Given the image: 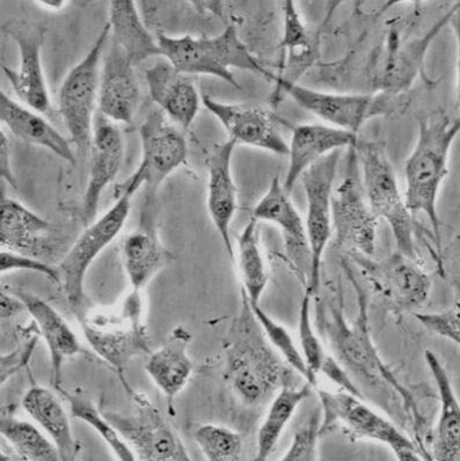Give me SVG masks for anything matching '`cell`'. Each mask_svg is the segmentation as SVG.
<instances>
[{
  "label": "cell",
  "mask_w": 460,
  "mask_h": 461,
  "mask_svg": "<svg viewBox=\"0 0 460 461\" xmlns=\"http://www.w3.org/2000/svg\"><path fill=\"white\" fill-rule=\"evenodd\" d=\"M357 294V317L350 323L345 317V306L340 293L329 302H318V322L335 358L349 372L353 379H357L366 390L379 394L401 396L406 414L413 420L415 432L423 428V418L413 395L401 385L389 366L383 362L377 348L371 339L366 297L361 286L354 280Z\"/></svg>",
  "instance_id": "obj_1"
},
{
  "label": "cell",
  "mask_w": 460,
  "mask_h": 461,
  "mask_svg": "<svg viewBox=\"0 0 460 461\" xmlns=\"http://www.w3.org/2000/svg\"><path fill=\"white\" fill-rule=\"evenodd\" d=\"M224 377L233 394L248 408H260L284 386L294 385L292 367L270 345L241 291L239 314L223 343Z\"/></svg>",
  "instance_id": "obj_2"
},
{
  "label": "cell",
  "mask_w": 460,
  "mask_h": 461,
  "mask_svg": "<svg viewBox=\"0 0 460 461\" xmlns=\"http://www.w3.org/2000/svg\"><path fill=\"white\" fill-rule=\"evenodd\" d=\"M459 131V119L446 115L419 120L417 143L406 159L403 171L407 209L414 218L419 213L426 214L433 230L439 260H442V236L437 197L449 174L450 151Z\"/></svg>",
  "instance_id": "obj_3"
},
{
  "label": "cell",
  "mask_w": 460,
  "mask_h": 461,
  "mask_svg": "<svg viewBox=\"0 0 460 461\" xmlns=\"http://www.w3.org/2000/svg\"><path fill=\"white\" fill-rule=\"evenodd\" d=\"M157 41L163 56L177 71L185 75L216 77L240 90L232 68L253 72L270 79L268 71L249 51L240 39L235 25L225 28L213 38H194L192 35L169 36L159 32Z\"/></svg>",
  "instance_id": "obj_4"
},
{
  "label": "cell",
  "mask_w": 460,
  "mask_h": 461,
  "mask_svg": "<svg viewBox=\"0 0 460 461\" xmlns=\"http://www.w3.org/2000/svg\"><path fill=\"white\" fill-rule=\"evenodd\" d=\"M83 335L93 353L118 374L123 386L128 364L150 355V341L144 321L142 291L131 290L118 306L80 315Z\"/></svg>",
  "instance_id": "obj_5"
},
{
  "label": "cell",
  "mask_w": 460,
  "mask_h": 461,
  "mask_svg": "<svg viewBox=\"0 0 460 461\" xmlns=\"http://www.w3.org/2000/svg\"><path fill=\"white\" fill-rule=\"evenodd\" d=\"M356 153L358 164H361L363 189L371 212L390 225L398 252L417 262L415 218L407 209L385 144L358 140Z\"/></svg>",
  "instance_id": "obj_6"
},
{
  "label": "cell",
  "mask_w": 460,
  "mask_h": 461,
  "mask_svg": "<svg viewBox=\"0 0 460 461\" xmlns=\"http://www.w3.org/2000/svg\"><path fill=\"white\" fill-rule=\"evenodd\" d=\"M276 93H284L298 106L332 127L358 135L368 121L379 116H391L405 107V96L377 92L373 95H347L313 90L300 83L290 82L277 75L270 77Z\"/></svg>",
  "instance_id": "obj_7"
},
{
  "label": "cell",
  "mask_w": 460,
  "mask_h": 461,
  "mask_svg": "<svg viewBox=\"0 0 460 461\" xmlns=\"http://www.w3.org/2000/svg\"><path fill=\"white\" fill-rule=\"evenodd\" d=\"M321 403L320 436L340 428L353 440L369 439L386 445L401 461L425 460L418 444L385 416L347 392L317 390Z\"/></svg>",
  "instance_id": "obj_8"
},
{
  "label": "cell",
  "mask_w": 460,
  "mask_h": 461,
  "mask_svg": "<svg viewBox=\"0 0 460 461\" xmlns=\"http://www.w3.org/2000/svg\"><path fill=\"white\" fill-rule=\"evenodd\" d=\"M111 35L104 25L90 50L68 71L59 88V107L68 136L80 155L91 149L93 114L98 104L101 66Z\"/></svg>",
  "instance_id": "obj_9"
},
{
  "label": "cell",
  "mask_w": 460,
  "mask_h": 461,
  "mask_svg": "<svg viewBox=\"0 0 460 461\" xmlns=\"http://www.w3.org/2000/svg\"><path fill=\"white\" fill-rule=\"evenodd\" d=\"M140 163L122 184L116 185L115 197L134 196L145 185L158 188L176 169L187 164L188 145L184 133L161 111L150 113L140 128Z\"/></svg>",
  "instance_id": "obj_10"
},
{
  "label": "cell",
  "mask_w": 460,
  "mask_h": 461,
  "mask_svg": "<svg viewBox=\"0 0 460 461\" xmlns=\"http://www.w3.org/2000/svg\"><path fill=\"white\" fill-rule=\"evenodd\" d=\"M134 402L131 412L104 411L122 438L134 451L137 460L189 461L191 456L180 436L158 408L131 385L126 387Z\"/></svg>",
  "instance_id": "obj_11"
},
{
  "label": "cell",
  "mask_w": 460,
  "mask_h": 461,
  "mask_svg": "<svg viewBox=\"0 0 460 461\" xmlns=\"http://www.w3.org/2000/svg\"><path fill=\"white\" fill-rule=\"evenodd\" d=\"M131 196L121 195L111 209L86 226L59 262V288L68 305L80 312L84 303L85 278L93 262L115 240L126 225L131 210Z\"/></svg>",
  "instance_id": "obj_12"
},
{
  "label": "cell",
  "mask_w": 460,
  "mask_h": 461,
  "mask_svg": "<svg viewBox=\"0 0 460 461\" xmlns=\"http://www.w3.org/2000/svg\"><path fill=\"white\" fill-rule=\"evenodd\" d=\"M345 177L333 193L332 216L335 242L370 258L376 249L379 220L371 212L363 189L356 147L349 148Z\"/></svg>",
  "instance_id": "obj_13"
},
{
  "label": "cell",
  "mask_w": 460,
  "mask_h": 461,
  "mask_svg": "<svg viewBox=\"0 0 460 461\" xmlns=\"http://www.w3.org/2000/svg\"><path fill=\"white\" fill-rule=\"evenodd\" d=\"M341 151L322 158L301 176L306 203L305 230L311 254V272L306 290L318 296L321 286L322 257L333 236L332 200Z\"/></svg>",
  "instance_id": "obj_14"
},
{
  "label": "cell",
  "mask_w": 460,
  "mask_h": 461,
  "mask_svg": "<svg viewBox=\"0 0 460 461\" xmlns=\"http://www.w3.org/2000/svg\"><path fill=\"white\" fill-rule=\"evenodd\" d=\"M3 32L14 40L19 50L17 70L3 64L4 75L25 106L40 114L50 113L51 99L42 64L46 30L23 20H11L4 23Z\"/></svg>",
  "instance_id": "obj_15"
},
{
  "label": "cell",
  "mask_w": 460,
  "mask_h": 461,
  "mask_svg": "<svg viewBox=\"0 0 460 461\" xmlns=\"http://www.w3.org/2000/svg\"><path fill=\"white\" fill-rule=\"evenodd\" d=\"M252 217L257 221L276 225L284 237L286 258L294 274L308 285L311 254L305 221L293 203L280 176L273 177L267 192L254 206Z\"/></svg>",
  "instance_id": "obj_16"
},
{
  "label": "cell",
  "mask_w": 460,
  "mask_h": 461,
  "mask_svg": "<svg viewBox=\"0 0 460 461\" xmlns=\"http://www.w3.org/2000/svg\"><path fill=\"white\" fill-rule=\"evenodd\" d=\"M362 258L360 264L368 273L374 289L398 313L410 312L425 305L430 294L431 278L417 262L401 253L382 262Z\"/></svg>",
  "instance_id": "obj_17"
},
{
  "label": "cell",
  "mask_w": 460,
  "mask_h": 461,
  "mask_svg": "<svg viewBox=\"0 0 460 461\" xmlns=\"http://www.w3.org/2000/svg\"><path fill=\"white\" fill-rule=\"evenodd\" d=\"M202 104L216 117L237 144L264 149L276 156H288L289 145L266 109L249 104H228L202 95Z\"/></svg>",
  "instance_id": "obj_18"
},
{
  "label": "cell",
  "mask_w": 460,
  "mask_h": 461,
  "mask_svg": "<svg viewBox=\"0 0 460 461\" xmlns=\"http://www.w3.org/2000/svg\"><path fill=\"white\" fill-rule=\"evenodd\" d=\"M124 158V139L118 125L100 116L93 128L91 167L82 201L84 225H90L98 214L104 190L118 176Z\"/></svg>",
  "instance_id": "obj_19"
},
{
  "label": "cell",
  "mask_w": 460,
  "mask_h": 461,
  "mask_svg": "<svg viewBox=\"0 0 460 461\" xmlns=\"http://www.w3.org/2000/svg\"><path fill=\"white\" fill-rule=\"evenodd\" d=\"M140 103V88L134 64L112 41L101 66L98 106L112 122L131 124Z\"/></svg>",
  "instance_id": "obj_20"
},
{
  "label": "cell",
  "mask_w": 460,
  "mask_h": 461,
  "mask_svg": "<svg viewBox=\"0 0 460 461\" xmlns=\"http://www.w3.org/2000/svg\"><path fill=\"white\" fill-rule=\"evenodd\" d=\"M237 143L229 140L216 145L208 159L207 208L226 253L235 261L231 226L238 210V188L232 174V158Z\"/></svg>",
  "instance_id": "obj_21"
},
{
  "label": "cell",
  "mask_w": 460,
  "mask_h": 461,
  "mask_svg": "<svg viewBox=\"0 0 460 461\" xmlns=\"http://www.w3.org/2000/svg\"><path fill=\"white\" fill-rule=\"evenodd\" d=\"M14 293L22 299L26 312L30 313L36 329L46 342L50 351L51 384L58 391L62 387L64 364L77 356L88 357L90 353L85 349L63 315L50 303L28 291L14 290Z\"/></svg>",
  "instance_id": "obj_22"
},
{
  "label": "cell",
  "mask_w": 460,
  "mask_h": 461,
  "mask_svg": "<svg viewBox=\"0 0 460 461\" xmlns=\"http://www.w3.org/2000/svg\"><path fill=\"white\" fill-rule=\"evenodd\" d=\"M145 80L151 99L167 119L177 128H191L202 104V96L193 80L167 59L147 68Z\"/></svg>",
  "instance_id": "obj_23"
},
{
  "label": "cell",
  "mask_w": 460,
  "mask_h": 461,
  "mask_svg": "<svg viewBox=\"0 0 460 461\" xmlns=\"http://www.w3.org/2000/svg\"><path fill=\"white\" fill-rule=\"evenodd\" d=\"M358 140V135L329 124L308 123L294 127L286 156L288 169L282 181L286 192L292 194L296 181L311 166L330 153L356 147Z\"/></svg>",
  "instance_id": "obj_24"
},
{
  "label": "cell",
  "mask_w": 460,
  "mask_h": 461,
  "mask_svg": "<svg viewBox=\"0 0 460 461\" xmlns=\"http://www.w3.org/2000/svg\"><path fill=\"white\" fill-rule=\"evenodd\" d=\"M193 341L191 330L176 326L164 345L149 355L145 372L167 398L168 412L175 415L176 396L185 390L194 372V363L188 354Z\"/></svg>",
  "instance_id": "obj_25"
},
{
  "label": "cell",
  "mask_w": 460,
  "mask_h": 461,
  "mask_svg": "<svg viewBox=\"0 0 460 461\" xmlns=\"http://www.w3.org/2000/svg\"><path fill=\"white\" fill-rule=\"evenodd\" d=\"M458 5L451 7L446 15H443L428 33L413 41L405 44H398L387 52L386 58L383 60V66L379 68L376 74V84L378 92L386 93L391 95H403L402 93L409 90L414 83L419 72L422 71L425 66L427 51L431 42L434 41L444 26L454 18Z\"/></svg>",
  "instance_id": "obj_26"
},
{
  "label": "cell",
  "mask_w": 460,
  "mask_h": 461,
  "mask_svg": "<svg viewBox=\"0 0 460 461\" xmlns=\"http://www.w3.org/2000/svg\"><path fill=\"white\" fill-rule=\"evenodd\" d=\"M0 120L3 127L17 139L46 149L67 163L76 165V153L66 137L40 113L11 99L5 92L0 93Z\"/></svg>",
  "instance_id": "obj_27"
},
{
  "label": "cell",
  "mask_w": 460,
  "mask_h": 461,
  "mask_svg": "<svg viewBox=\"0 0 460 461\" xmlns=\"http://www.w3.org/2000/svg\"><path fill=\"white\" fill-rule=\"evenodd\" d=\"M425 359L436 384L439 400V416L431 442V460L459 461L460 406L457 395L437 355L434 351L426 350Z\"/></svg>",
  "instance_id": "obj_28"
},
{
  "label": "cell",
  "mask_w": 460,
  "mask_h": 461,
  "mask_svg": "<svg viewBox=\"0 0 460 461\" xmlns=\"http://www.w3.org/2000/svg\"><path fill=\"white\" fill-rule=\"evenodd\" d=\"M50 224L22 202L2 195L0 248L38 258L47 249Z\"/></svg>",
  "instance_id": "obj_29"
},
{
  "label": "cell",
  "mask_w": 460,
  "mask_h": 461,
  "mask_svg": "<svg viewBox=\"0 0 460 461\" xmlns=\"http://www.w3.org/2000/svg\"><path fill=\"white\" fill-rule=\"evenodd\" d=\"M144 221L140 229L124 238L121 246V260L131 290L143 291L152 278L173 260V256L161 245L151 222Z\"/></svg>",
  "instance_id": "obj_30"
},
{
  "label": "cell",
  "mask_w": 460,
  "mask_h": 461,
  "mask_svg": "<svg viewBox=\"0 0 460 461\" xmlns=\"http://www.w3.org/2000/svg\"><path fill=\"white\" fill-rule=\"evenodd\" d=\"M23 410L58 447L62 461H74L80 452L70 419L59 396L50 388L35 385L23 396Z\"/></svg>",
  "instance_id": "obj_31"
},
{
  "label": "cell",
  "mask_w": 460,
  "mask_h": 461,
  "mask_svg": "<svg viewBox=\"0 0 460 461\" xmlns=\"http://www.w3.org/2000/svg\"><path fill=\"white\" fill-rule=\"evenodd\" d=\"M108 25L113 41L134 66L153 56H160L157 36L144 25L132 0H113L109 3Z\"/></svg>",
  "instance_id": "obj_32"
},
{
  "label": "cell",
  "mask_w": 460,
  "mask_h": 461,
  "mask_svg": "<svg viewBox=\"0 0 460 461\" xmlns=\"http://www.w3.org/2000/svg\"><path fill=\"white\" fill-rule=\"evenodd\" d=\"M281 47L284 50V60L277 76L297 83L298 78L316 60L319 34L312 33L305 25L296 3L293 2L284 3V35Z\"/></svg>",
  "instance_id": "obj_33"
},
{
  "label": "cell",
  "mask_w": 460,
  "mask_h": 461,
  "mask_svg": "<svg viewBox=\"0 0 460 461\" xmlns=\"http://www.w3.org/2000/svg\"><path fill=\"white\" fill-rule=\"evenodd\" d=\"M238 274L241 291L252 304H260L269 283V266L261 245L259 221L251 220L245 225L237 240Z\"/></svg>",
  "instance_id": "obj_34"
},
{
  "label": "cell",
  "mask_w": 460,
  "mask_h": 461,
  "mask_svg": "<svg viewBox=\"0 0 460 461\" xmlns=\"http://www.w3.org/2000/svg\"><path fill=\"white\" fill-rule=\"evenodd\" d=\"M312 388L309 383L302 387L284 386L270 400L267 414L257 432V450L254 460L265 461L269 458L297 408L309 398Z\"/></svg>",
  "instance_id": "obj_35"
},
{
  "label": "cell",
  "mask_w": 460,
  "mask_h": 461,
  "mask_svg": "<svg viewBox=\"0 0 460 461\" xmlns=\"http://www.w3.org/2000/svg\"><path fill=\"white\" fill-rule=\"evenodd\" d=\"M0 434L14 448L18 459L27 461H58L59 452L50 436L43 434L35 424L14 415L0 419Z\"/></svg>",
  "instance_id": "obj_36"
},
{
  "label": "cell",
  "mask_w": 460,
  "mask_h": 461,
  "mask_svg": "<svg viewBox=\"0 0 460 461\" xmlns=\"http://www.w3.org/2000/svg\"><path fill=\"white\" fill-rule=\"evenodd\" d=\"M58 391L67 400L72 416L90 426L108 445L116 459L122 461L137 460L134 451L131 450L126 440L113 426L111 420L106 418L104 412L101 411L91 399L80 393L79 391L68 392L63 390L62 387Z\"/></svg>",
  "instance_id": "obj_37"
},
{
  "label": "cell",
  "mask_w": 460,
  "mask_h": 461,
  "mask_svg": "<svg viewBox=\"0 0 460 461\" xmlns=\"http://www.w3.org/2000/svg\"><path fill=\"white\" fill-rule=\"evenodd\" d=\"M251 309L257 321H259L262 330L265 331L270 345L277 351V354L284 359L292 369L306 380L313 388H317V375L310 371L306 364L304 356H302L301 348H298L296 342L290 334V331L282 323L270 317L260 304H252Z\"/></svg>",
  "instance_id": "obj_38"
},
{
  "label": "cell",
  "mask_w": 460,
  "mask_h": 461,
  "mask_svg": "<svg viewBox=\"0 0 460 461\" xmlns=\"http://www.w3.org/2000/svg\"><path fill=\"white\" fill-rule=\"evenodd\" d=\"M194 439L209 461H238L243 453V437L233 429L220 424L197 428Z\"/></svg>",
  "instance_id": "obj_39"
},
{
  "label": "cell",
  "mask_w": 460,
  "mask_h": 461,
  "mask_svg": "<svg viewBox=\"0 0 460 461\" xmlns=\"http://www.w3.org/2000/svg\"><path fill=\"white\" fill-rule=\"evenodd\" d=\"M312 298V294L305 291L300 305V313H298V339H300L301 351L310 371L314 375H318L327 354L321 339L318 338L316 330H314L312 313H311Z\"/></svg>",
  "instance_id": "obj_40"
},
{
  "label": "cell",
  "mask_w": 460,
  "mask_h": 461,
  "mask_svg": "<svg viewBox=\"0 0 460 461\" xmlns=\"http://www.w3.org/2000/svg\"><path fill=\"white\" fill-rule=\"evenodd\" d=\"M321 411H316L310 416L305 426L294 432L288 450L281 460L284 461H317L319 456L318 442L320 438Z\"/></svg>",
  "instance_id": "obj_41"
},
{
  "label": "cell",
  "mask_w": 460,
  "mask_h": 461,
  "mask_svg": "<svg viewBox=\"0 0 460 461\" xmlns=\"http://www.w3.org/2000/svg\"><path fill=\"white\" fill-rule=\"evenodd\" d=\"M415 319L431 333L459 346L460 343V305L455 303L450 309L436 313H414Z\"/></svg>",
  "instance_id": "obj_42"
},
{
  "label": "cell",
  "mask_w": 460,
  "mask_h": 461,
  "mask_svg": "<svg viewBox=\"0 0 460 461\" xmlns=\"http://www.w3.org/2000/svg\"><path fill=\"white\" fill-rule=\"evenodd\" d=\"M19 272L38 273L46 276L48 280L60 285V276L58 267L48 265L41 258L26 256V254L14 252V250L2 249L0 252V272L2 274Z\"/></svg>",
  "instance_id": "obj_43"
},
{
  "label": "cell",
  "mask_w": 460,
  "mask_h": 461,
  "mask_svg": "<svg viewBox=\"0 0 460 461\" xmlns=\"http://www.w3.org/2000/svg\"><path fill=\"white\" fill-rule=\"evenodd\" d=\"M319 374L324 375L329 382H332L338 388H341V391L363 399L361 388L356 385V383H355L349 372L347 371L345 367L342 366V364L338 362L337 358L333 357V356H326Z\"/></svg>",
  "instance_id": "obj_44"
},
{
  "label": "cell",
  "mask_w": 460,
  "mask_h": 461,
  "mask_svg": "<svg viewBox=\"0 0 460 461\" xmlns=\"http://www.w3.org/2000/svg\"><path fill=\"white\" fill-rule=\"evenodd\" d=\"M0 176L3 180H5L7 184L17 189L18 182L15 179L14 168L11 164V151H10V140L7 139L4 128L0 131Z\"/></svg>",
  "instance_id": "obj_45"
},
{
  "label": "cell",
  "mask_w": 460,
  "mask_h": 461,
  "mask_svg": "<svg viewBox=\"0 0 460 461\" xmlns=\"http://www.w3.org/2000/svg\"><path fill=\"white\" fill-rule=\"evenodd\" d=\"M0 309H2L3 319L15 317V315H19L23 311H26L22 299L14 291L12 293H5L4 290L0 294Z\"/></svg>",
  "instance_id": "obj_46"
},
{
  "label": "cell",
  "mask_w": 460,
  "mask_h": 461,
  "mask_svg": "<svg viewBox=\"0 0 460 461\" xmlns=\"http://www.w3.org/2000/svg\"><path fill=\"white\" fill-rule=\"evenodd\" d=\"M35 5L41 6L42 9L50 12L63 11L68 5L67 0H41V2H35Z\"/></svg>",
  "instance_id": "obj_47"
}]
</instances>
